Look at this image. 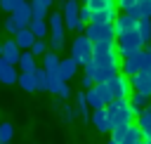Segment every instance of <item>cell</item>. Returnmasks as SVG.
Returning a JSON list of instances; mask_svg holds the SVG:
<instances>
[{"label":"cell","instance_id":"6da1fadb","mask_svg":"<svg viewBox=\"0 0 151 144\" xmlns=\"http://www.w3.org/2000/svg\"><path fill=\"white\" fill-rule=\"evenodd\" d=\"M92 64H94V83H106L116 73H120V57L116 52V45H94L92 50Z\"/></svg>","mask_w":151,"mask_h":144},{"label":"cell","instance_id":"7a4b0ae2","mask_svg":"<svg viewBox=\"0 0 151 144\" xmlns=\"http://www.w3.org/2000/svg\"><path fill=\"white\" fill-rule=\"evenodd\" d=\"M104 111H106V118H109L111 130L113 127H125L134 118V111H132V106H130L127 99H113L111 104L104 106Z\"/></svg>","mask_w":151,"mask_h":144},{"label":"cell","instance_id":"3957f363","mask_svg":"<svg viewBox=\"0 0 151 144\" xmlns=\"http://www.w3.org/2000/svg\"><path fill=\"white\" fill-rule=\"evenodd\" d=\"M83 35L92 42V45H113L116 42V31L113 24H87Z\"/></svg>","mask_w":151,"mask_h":144},{"label":"cell","instance_id":"277c9868","mask_svg":"<svg viewBox=\"0 0 151 144\" xmlns=\"http://www.w3.org/2000/svg\"><path fill=\"white\" fill-rule=\"evenodd\" d=\"M80 5H78V0H64V5H61V19H64V26L68 28V31H76V33H83L85 31V24L80 21Z\"/></svg>","mask_w":151,"mask_h":144},{"label":"cell","instance_id":"5b68a950","mask_svg":"<svg viewBox=\"0 0 151 144\" xmlns=\"http://www.w3.org/2000/svg\"><path fill=\"white\" fill-rule=\"evenodd\" d=\"M47 28H50V52H59L64 47V19L59 12L47 14Z\"/></svg>","mask_w":151,"mask_h":144},{"label":"cell","instance_id":"8992f818","mask_svg":"<svg viewBox=\"0 0 151 144\" xmlns=\"http://www.w3.org/2000/svg\"><path fill=\"white\" fill-rule=\"evenodd\" d=\"M116 52H118V57H130V54H134V52H139L144 45H142V40H139V35H137V31H127V33H120V35H116Z\"/></svg>","mask_w":151,"mask_h":144},{"label":"cell","instance_id":"52a82bcc","mask_svg":"<svg viewBox=\"0 0 151 144\" xmlns=\"http://www.w3.org/2000/svg\"><path fill=\"white\" fill-rule=\"evenodd\" d=\"M92 50H94V45L80 33V35H76V40H73V45H71V57L78 61V66L83 64H90L92 61Z\"/></svg>","mask_w":151,"mask_h":144},{"label":"cell","instance_id":"ba28073f","mask_svg":"<svg viewBox=\"0 0 151 144\" xmlns=\"http://www.w3.org/2000/svg\"><path fill=\"white\" fill-rule=\"evenodd\" d=\"M106 87H109V92H111V97L113 99H127L130 97V78H125L123 73H116L113 78H109L106 80Z\"/></svg>","mask_w":151,"mask_h":144},{"label":"cell","instance_id":"9c48e42d","mask_svg":"<svg viewBox=\"0 0 151 144\" xmlns=\"http://www.w3.org/2000/svg\"><path fill=\"white\" fill-rule=\"evenodd\" d=\"M130 87H132L134 92H139V94H144V97L151 99V76H149V71L134 73V76L130 78Z\"/></svg>","mask_w":151,"mask_h":144},{"label":"cell","instance_id":"30bf717a","mask_svg":"<svg viewBox=\"0 0 151 144\" xmlns=\"http://www.w3.org/2000/svg\"><path fill=\"white\" fill-rule=\"evenodd\" d=\"M76 71H78V61H76L73 57H66V59H59V66H57L54 76H57L59 80L68 83V80L76 76Z\"/></svg>","mask_w":151,"mask_h":144},{"label":"cell","instance_id":"8fae6325","mask_svg":"<svg viewBox=\"0 0 151 144\" xmlns=\"http://www.w3.org/2000/svg\"><path fill=\"white\" fill-rule=\"evenodd\" d=\"M134 28H137V19H132V17L125 14V12H120V14L113 19V31H116V35L127 33V31H134Z\"/></svg>","mask_w":151,"mask_h":144},{"label":"cell","instance_id":"7c38bea8","mask_svg":"<svg viewBox=\"0 0 151 144\" xmlns=\"http://www.w3.org/2000/svg\"><path fill=\"white\" fill-rule=\"evenodd\" d=\"M19 54H21V50L17 47V42L9 38L7 42H2V52H0V57L5 59V64H9V66H17V61H19Z\"/></svg>","mask_w":151,"mask_h":144},{"label":"cell","instance_id":"4fadbf2b","mask_svg":"<svg viewBox=\"0 0 151 144\" xmlns=\"http://www.w3.org/2000/svg\"><path fill=\"white\" fill-rule=\"evenodd\" d=\"M120 73H123L125 78H132L134 73H139V52H134V54H130V57H123V61H120Z\"/></svg>","mask_w":151,"mask_h":144},{"label":"cell","instance_id":"5bb4252c","mask_svg":"<svg viewBox=\"0 0 151 144\" xmlns=\"http://www.w3.org/2000/svg\"><path fill=\"white\" fill-rule=\"evenodd\" d=\"M142 132V139H151V106H146L142 113H137V123H134Z\"/></svg>","mask_w":151,"mask_h":144},{"label":"cell","instance_id":"9a60e30c","mask_svg":"<svg viewBox=\"0 0 151 144\" xmlns=\"http://www.w3.org/2000/svg\"><path fill=\"white\" fill-rule=\"evenodd\" d=\"M9 17H12L21 28H26V26H28V21H31V5H28V0H24V2H21V5L9 14Z\"/></svg>","mask_w":151,"mask_h":144},{"label":"cell","instance_id":"2e32d148","mask_svg":"<svg viewBox=\"0 0 151 144\" xmlns=\"http://www.w3.org/2000/svg\"><path fill=\"white\" fill-rule=\"evenodd\" d=\"M90 120L94 125L97 132H111V125H109V118H106V111L99 109V111H92L90 113Z\"/></svg>","mask_w":151,"mask_h":144},{"label":"cell","instance_id":"e0dca14e","mask_svg":"<svg viewBox=\"0 0 151 144\" xmlns=\"http://www.w3.org/2000/svg\"><path fill=\"white\" fill-rule=\"evenodd\" d=\"M12 40L17 42V47H19L21 52H26V50H31V45L35 42V38H33V33H31L28 28H21V31H19V33H17V35H14Z\"/></svg>","mask_w":151,"mask_h":144},{"label":"cell","instance_id":"ac0fdd59","mask_svg":"<svg viewBox=\"0 0 151 144\" xmlns=\"http://www.w3.org/2000/svg\"><path fill=\"white\" fill-rule=\"evenodd\" d=\"M17 66H19V71H21V73H33V71L38 68V64H35V57H33L28 50L19 54V61H17Z\"/></svg>","mask_w":151,"mask_h":144},{"label":"cell","instance_id":"d6986e66","mask_svg":"<svg viewBox=\"0 0 151 144\" xmlns=\"http://www.w3.org/2000/svg\"><path fill=\"white\" fill-rule=\"evenodd\" d=\"M134 31H137V35H139L142 45H144V47H149V45H151V19H139Z\"/></svg>","mask_w":151,"mask_h":144},{"label":"cell","instance_id":"ffe728a7","mask_svg":"<svg viewBox=\"0 0 151 144\" xmlns=\"http://www.w3.org/2000/svg\"><path fill=\"white\" fill-rule=\"evenodd\" d=\"M26 28H28V31L33 33V38H35V40H45V38H47V24H45V21H38V19H31Z\"/></svg>","mask_w":151,"mask_h":144},{"label":"cell","instance_id":"44dd1931","mask_svg":"<svg viewBox=\"0 0 151 144\" xmlns=\"http://www.w3.org/2000/svg\"><path fill=\"white\" fill-rule=\"evenodd\" d=\"M127 102H130V106H132L134 116H137V113H142V111L149 106V97H144V94H139V92H132V94L127 97Z\"/></svg>","mask_w":151,"mask_h":144},{"label":"cell","instance_id":"7402d4cb","mask_svg":"<svg viewBox=\"0 0 151 144\" xmlns=\"http://www.w3.org/2000/svg\"><path fill=\"white\" fill-rule=\"evenodd\" d=\"M83 92H85V102H87V106H90L92 111H99V109H104V102H101V97L97 94L94 85H92L90 90H83Z\"/></svg>","mask_w":151,"mask_h":144},{"label":"cell","instance_id":"603a6c76","mask_svg":"<svg viewBox=\"0 0 151 144\" xmlns=\"http://www.w3.org/2000/svg\"><path fill=\"white\" fill-rule=\"evenodd\" d=\"M57 66H59V54L47 50V52L42 54V66H40V68H45L47 73H54V71H57Z\"/></svg>","mask_w":151,"mask_h":144},{"label":"cell","instance_id":"cb8c5ba5","mask_svg":"<svg viewBox=\"0 0 151 144\" xmlns=\"http://www.w3.org/2000/svg\"><path fill=\"white\" fill-rule=\"evenodd\" d=\"M76 113L80 116V118H90V106H87V102H85V92H76Z\"/></svg>","mask_w":151,"mask_h":144},{"label":"cell","instance_id":"d4e9b609","mask_svg":"<svg viewBox=\"0 0 151 144\" xmlns=\"http://www.w3.org/2000/svg\"><path fill=\"white\" fill-rule=\"evenodd\" d=\"M139 142H142V132H139V127H137L134 123H130V125H127V130H125L123 144H139Z\"/></svg>","mask_w":151,"mask_h":144},{"label":"cell","instance_id":"484cf974","mask_svg":"<svg viewBox=\"0 0 151 144\" xmlns=\"http://www.w3.org/2000/svg\"><path fill=\"white\" fill-rule=\"evenodd\" d=\"M33 78H35V90H40V92H47V80H50V78H47V71L38 66V68L33 71Z\"/></svg>","mask_w":151,"mask_h":144},{"label":"cell","instance_id":"4316f807","mask_svg":"<svg viewBox=\"0 0 151 144\" xmlns=\"http://www.w3.org/2000/svg\"><path fill=\"white\" fill-rule=\"evenodd\" d=\"M28 5H31V19L45 21V17H47V7H45V5H40L38 0H28Z\"/></svg>","mask_w":151,"mask_h":144},{"label":"cell","instance_id":"83f0119b","mask_svg":"<svg viewBox=\"0 0 151 144\" xmlns=\"http://www.w3.org/2000/svg\"><path fill=\"white\" fill-rule=\"evenodd\" d=\"M17 83L21 85V90H26V92H35V78H33V73H19Z\"/></svg>","mask_w":151,"mask_h":144},{"label":"cell","instance_id":"f1b7e54d","mask_svg":"<svg viewBox=\"0 0 151 144\" xmlns=\"http://www.w3.org/2000/svg\"><path fill=\"white\" fill-rule=\"evenodd\" d=\"M17 78H19V71L14 68V66H5L2 71H0V80L5 83V85H12V83H17Z\"/></svg>","mask_w":151,"mask_h":144},{"label":"cell","instance_id":"f546056e","mask_svg":"<svg viewBox=\"0 0 151 144\" xmlns=\"http://www.w3.org/2000/svg\"><path fill=\"white\" fill-rule=\"evenodd\" d=\"M139 71H151V47L139 50Z\"/></svg>","mask_w":151,"mask_h":144},{"label":"cell","instance_id":"4dcf8cb0","mask_svg":"<svg viewBox=\"0 0 151 144\" xmlns=\"http://www.w3.org/2000/svg\"><path fill=\"white\" fill-rule=\"evenodd\" d=\"M14 137V127L9 123H0V144H9Z\"/></svg>","mask_w":151,"mask_h":144},{"label":"cell","instance_id":"1f68e13d","mask_svg":"<svg viewBox=\"0 0 151 144\" xmlns=\"http://www.w3.org/2000/svg\"><path fill=\"white\" fill-rule=\"evenodd\" d=\"M94 90H97V94L101 97V102H104V106L113 102V97H111V92H109V87H106V83H94Z\"/></svg>","mask_w":151,"mask_h":144},{"label":"cell","instance_id":"d6a6232c","mask_svg":"<svg viewBox=\"0 0 151 144\" xmlns=\"http://www.w3.org/2000/svg\"><path fill=\"white\" fill-rule=\"evenodd\" d=\"M28 52H31L33 57H42V54L47 52V42H45V40H35V42L31 45V50H28Z\"/></svg>","mask_w":151,"mask_h":144},{"label":"cell","instance_id":"836d02e7","mask_svg":"<svg viewBox=\"0 0 151 144\" xmlns=\"http://www.w3.org/2000/svg\"><path fill=\"white\" fill-rule=\"evenodd\" d=\"M5 31H7L9 35H17V33L21 31V26H19V24H17L12 17H7V19H5Z\"/></svg>","mask_w":151,"mask_h":144},{"label":"cell","instance_id":"e575fe53","mask_svg":"<svg viewBox=\"0 0 151 144\" xmlns=\"http://www.w3.org/2000/svg\"><path fill=\"white\" fill-rule=\"evenodd\" d=\"M61 116H64V120H66V123H73V120H76V116H78V113H76V106H68V104H66V106H61Z\"/></svg>","mask_w":151,"mask_h":144},{"label":"cell","instance_id":"d590c367","mask_svg":"<svg viewBox=\"0 0 151 144\" xmlns=\"http://www.w3.org/2000/svg\"><path fill=\"white\" fill-rule=\"evenodd\" d=\"M21 2H24V0H0V7H2L7 14H12V12H14Z\"/></svg>","mask_w":151,"mask_h":144},{"label":"cell","instance_id":"8d00e7d4","mask_svg":"<svg viewBox=\"0 0 151 144\" xmlns=\"http://www.w3.org/2000/svg\"><path fill=\"white\" fill-rule=\"evenodd\" d=\"M78 14H80V21H83L85 26L92 21V9H90L87 5H80V12H78Z\"/></svg>","mask_w":151,"mask_h":144},{"label":"cell","instance_id":"74e56055","mask_svg":"<svg viewBox=\"0 0 151 144\" xmlns=\"http://www.w3.org/2000/svg\"><path fill=\"white\" fill-rule=\"evenodd\" d=\"M54 94H57L59 99H68V97H71L73 92H71V87H68V83H61V85H59V90H57Z\"/></svg>","mask_w":151,"mask_h":144},{"label":"cell","instance_id":"f35d334b","mask_svg":"<svg viewBox=\"0 0 151 144\" xmlns=\"http://www.w3.org/2000/svg\"><path fill=\"white\" fill-rule=\"evenodd\" d=\"M125 130H127V125H125V127H113V130H111V139H113V142H118V144H123Z\"/></svg>","mask_w":151,"mask_h":144},{"label":"cell","instance_id":"ab89813d","mask_svg":"<svg viewBox=\"0 0 151 144\" xmlns=\"http://www.w3.org/2000/svg\"><path fill=\"white\" fill-rule=\"evenodd\" d=\"M134 5H137V0H116V7H118L120 12H130Z\"/></svg>","mask_w":151,"mask_h":144},{"label":"cell","instance_id":"60d3db41","mask_svg":"<svg viewBox=\"0 0 151 144\" xmlns=\"http://www.w3.org/2000/svg\"><path fill=\"white\" fill-rule=\"evenodd\" d=\"M80 85H83V90H90V87L94 85V80H92L90 76H83V78H80Z\"/></svg>","mask_w":151,"mask_h":144},{"label":"cell","instance_id":"b9f144b4","mask_svg":"<svg viewBox=\"0 0 151 144\" xmlns=\"http://www.w3.org/2000/svg\"><path fill=\"white\" fill-rule=\"evenodd\" d=\"M85 76H90V78L94 76V64H92V61H90V64H85Z\"/></svg>","mask_w":151,"mask_h":144},{"label":"cell","instance_id":"7bdbcfd3","mask_svg":"<svg viewBox=\"0 0 151 144\" xmlns=\"http://www.w3.org/2000/svg\"><path fill=\"white\" fill-rule=\"evenodd\" d=\"M38 2H40V5H45V7H50V5L54 2V0H38Z\"/></svg>","mask_w":151,"mask_h":144},{"label":"cell","instance_id":"ee69618b","mask_svg":"<svg viewBox=\"0 0 151 144\" xmlns=\"http://www.w3.org/2000/svg\"><path fill=\"white\" fill-rule=\"evenodd\" d=\"M5 66H7V64H5V59H2V57H0V71H2V68H5Z\"/></svg>","mask_w":151,"mask_h":144},{"label":"cell","instance_id":"f6af8a7d","mask_svg":"<svg viewBox=\"0 0 151 144\" xmlns=\"http://www.w3.org/2000/svg\"><path fill=\"white\" fill-rule=\"evenodd\" d=\"M142 144H151V139H142Z\"/></svg>","mask_w":151,"mask_h":144},{"label":"cell","instance_id":"bcb514c9","mask_svg":"<svg viewBox=\"0 0 151 144\" xmlns=\"http://www.w3.org/2000/svg\"><path fill=\"white\" fill-rule=\"evenodd\" d=\"M106 144H118V142H113V139H109V142H106Z\"/></svg>","mask_w":151,"mask_h":144},{"label":"cell","instance_id":"7dc6e473","mask_svg":"<svg viewBox=\"0 0 151 144\" xmlns=\"http://www.w3.org/2000/svg\"><path fill=\"white\" fill-rule=\"evenodd\" d=\"M0 52H2V42H0Z\"/></svg>","mask_w":151,"mask_h":144},{"label":"cell","instance_id":"c3c4849f","mask_svg":"<svg viewBox=\"0 0 151 144\" xmlns=\"http://www.w3.org/2000/svg\"><path fill=\"white\" fill-rule=\"evenodd\" d=\"M137 2H144V0H137Z\"/></svg>","mask_w":151,"mask_h":144},{"label":"cell","instance_id":"681fc988","mask_svg":"<svg viewBox=\"0 0 151 144\" xmlns=\"http://www.w3.org/2000/svg\"><path fill=\"white\" fill-rule=\"evenodd\" d=\"M149 76H151V71H149Z\"/></svg>","mask_w":151,"mask_h":144},{"label":"cell","instance_id":"f907efd6","mask_svg":"<svg viewBox=\"0 0 151 144\" xmlns=\"http://www.w3.org/2000/svg\"><path fill=\"white\" fill-rule=\"evenodd\" d=\"M149 106H151V102H149Z\"/></svg>","mask_w":151,"mask_h":144},{"label":"cell","instance_id":"816d5d0a","mask_svg":"<svg viewBox=\"0 0 151 144\" xmlns=\"http://www.w3.org/2000/svg\"><path fill=\"white\" fill-rule=\"evenodd\" d=\"M139 144H142V142H139Z\"/></svg>","mask_w":151,"mask_h":144}]
</instances>
